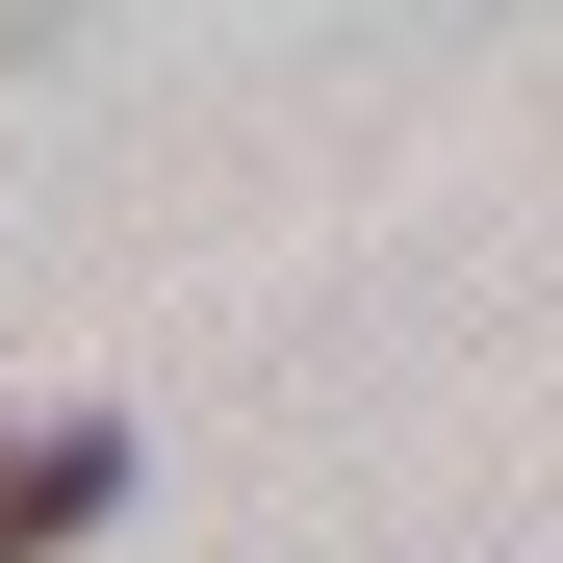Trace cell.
<instances>
[{
    "instance_id": "cell-1",
    "label": "cell",
    "mask_w": 563,
    "mask_h": 563,
    "mask_svg": "<svg viewBox=\"0 0 563 563\" xmlns=\"http://www.w3.org/2000/svg\"><path fill=\"white\" fill-rule=\"evenodd\" d=\"M103 512H129V435L103 410H0V563H77Z\"/></svg>"
}]
</instances>
